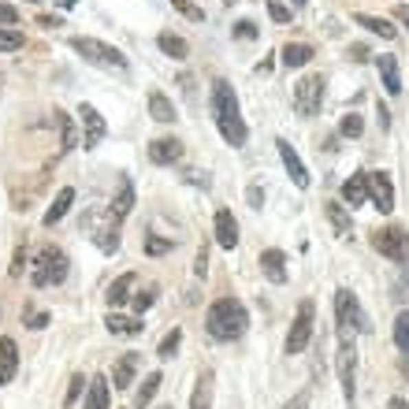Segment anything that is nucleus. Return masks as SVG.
Segmentation results:
<instances>
[{
  "mask_svg": "<svg viewBox=\"0 0 409 409\" xmlns=\"http://www.w3.org/2000/svg\"><path fill=\"white\" fill-rule=\"evenodd\" d=\"M179 342H183V331H179V327H171V331L160 339V350H157V357H175Z\"/></svg>",
  "mask_w": 409,
  "mask_h": 409,
  "instance_id": "obj_35",
  "label": "nucleus"
},
{
  "mask_svg": "<svg viewBox=\"0 0 409 409\" xmlns=\"http://www.w3.org/2000/svg\"><path fill=\"white\" fill-rule=\"evenodd\" d=\"M257 265H261V272H265V279H272V283H287V253L283 250H265Z\"/></svg>",
  "mask_w": 409,
  "mask_h": 409,
  "instance_id": "obj_13",
  "label": "nucleus"
},
{
  "mask_svg": "<svg viewBox=\"0 0 409 409\" xmlns=\"http://www.w3.org/2000/svg\"><path fill=\"white\" fill-rule=\"evenodd\" d=\"M313 56H316L313 45H305V41H290L279 49V63H283V67H305Z\"/></svg>",
  "mask_w": 409,
  "mask_h": 409,
  "instance_id": "obj_19",
  "label": "nucleus"
},
{
  "mask_svg": "<svg viewBox=\"0 0 409 409\" xmlns=\"http://www.w3.org/2000/svg\"><path fill=\"white\" fill-rule=\"evenodd\" d=\"M134 279H138V276H134V272H123V276L120 279H115V283L112 287H108V305H123V302H131V287H134Z\"/></svg>",
  "mask_w": 409,
  "mask_h": 409,
  "instance_id": "obj_26",
  "label": "nucleus"
},
{
  "mask_svg": "<svg viewBox=\"0 0 409 409\" xmlns=\"http://www.w3.org/2000/svg\"><path fill=\"white\" fill-rule=\"evenodd\" d=\"M276 145H279V157H283V168L290 171V179H294V186H298V190H309V171H305L302 157H298V153H294V145H290L287 138H279Z\"/></svg>",
  "mask_w": 409,
  "mask_h": 409,
  "instance_id": "obj_12",
  "label": "nucleus"
},
{
  "mask_svg": "<svg viewBox=\"0 0 409 409\" xmlns=\"http://www.w3.org/2000/svg\"><path fill=\"white\" fill-rule=\"evenodd\" d=\"M131 302H134V309H138V313H145V309L157 302V290H153V287H149V290H138V294H134Z\"/></svg>",
  "mask_w": 409,
  "mask_h": 409,
  "instance_id": "obj_41",
  "label": "nucleus"
},
{
  "mask_svg": "<svg viewBox=\"0 0 409 409\" xmlns=\"http://www.w3.org/2000/svg\"><path fill=\"white\" fill-rule=\"evenodd\" d=\"M23 49V34L15 26H0V52H19Z\"/></svg>",
  "mask_w": 409,
  "mask_h": 409,
  "instance_id": "obj_34",
  "label": "nucleus"
},
{
  "mask_svg": "<svg viewBox=\"0 0 409 409\" xmlns=\"http://www.w3.org/2000/svg\"><path fill=\"white\" fill-rule=\"evenodd\" d=\"M387 409H409V402H406V398H390Z\"/></svg>",
  "mask_w": 409,
  "mask_h": 409,
  "instance_id": "obj_51",
  "label": "nucleus"
},
{
  "mask_svg": "<svg viewBox=\"0 0 409 409\" xmlns=\"http://www.w3.org/2000/svg\"><path fill=\"white\" fill-rule=\"evenodd\" d=\"M19 23V12L12 4H0V26H15Z\"/></svg>",
  "mask_w": 409,
  "mask_h": 409,
  "instance_id": "obj_43",
  "label": "nucleus"
},
{
  "mask_svg": "<svg viewBox=\"0 0 409 409\" xmlns=\"http://www.w3.org/2000/svg\"><path fill=\"white\" fill-rule=\"evenodd\" d=\"M104 327L112 335H142V320H131V316H115V313H108L104 316Z\"/></svg>",
  "mask_w": 409,
  "mask_h": 409,
  "instance_id": "obj_30",
  "label": "nucleus"
},
{
  "mask_svg": "<svg viewBox=\"0 0 409 409\" xmlns=\"http://www.w3.org/2000/svg\"><path fill=\"white\" fill-rule=\"evenodd\" d=\"M324 212H327V223L335 227V234H339V239H350V212L346 208H342L339 201H327Z\"/></svg>",
  "mask_w": 409,
  "mask_h": 409,
  "instance_id": "obj_27",
  "label": "nucleus"
},
{
  "mask_svg": "<svg viewBox=\"0 0 409 409\" xmlns=\"http://www.w3.org/2000/svg\"><path fill=\"white\" fill-rule=\"evenodd\" d=\"M372 245H376L379 257L395 261V265H406L409 261V231L398 227V223H390V227H384V231L372 234Z\"/></svg>",
  "mask_w": 409,
  "mask_h": 409,
  "instance_id": "obj_5",
  "label": "nucleus"
},
{
  "mask_svg": "<svg viewBox=\"0 0 409 409\" xmlns=\"http://www.w3.org/2000/svg\"><path fill=\"white\" fill-rule=\"evenodd\" d=\"M205 265H208V257H205V250H201V253H197V261H194V272H197V276H205Z\"/></svg>",
  "mask_w": 409,
  "mask_h": 409,
  "instance_id": "obj_48",
  "label": "nucleus"
},
{
  "mask_svg": "<svg viewBox=\"0 0 409 409\" xmlns=\"http://www.w3.org/2000/svg\"><path fill=\"white\" fill-rule=\"evenodd\" d=\"M160 409H171V406H160Z\"/></svg>",
  "mask_w": 409,
  "mask_h": 409,
  "instance_id": "obj_54",
  "label": "nucleus"
},
{
  "mask_svg": "<svg viewBox=\"0 0 409 409\" xmlns=\"http://www.w3.org/2000/svg\"><path fill=\"white\" fill-rule=\"evenodd\" d=\"M149 160L153 164H175V160H183V142H179V138H157V142H149Z\"/></svg>",
  "mask_w": 409,
  "mask_h": 409,
  "instance_id": "obj_14",
  "label": "nucleus"
},
{
  "mask_svg": "<svg viewBox=\"0 0 409 409\" xmlns=\"http://www.w3.org/2000/svg\"><path fill=\"white\" fill-rule=\"evenodd\" d=\"M234 38H242V41H253V38H257V26H253L250 19L234 23Z\"/></svg>",
  "mask_w": 409,
  "mask_h": 409,
  "instance_id": "obj_42",
  "label": "nucleus"
},
{
  "mask_svg": "<svg viewBox=\"0 0 409 409\" xmlns=\"http://www.w3.org/2000/svg\"><path fill=\"white\" fill-rule=\"evenodd\" d=\"M339 131L346 134V138H361V131H365V123H361V115H342V123H339Z\"/></svg>",
  "mask_w": 409,
  "mask_h": 409,
  "instance_id": "obj_38",
  "label": "nucleus"
},
{
  "mask_svg": "<svg viewBox=\"0 0 409 409\" xmlns=\"http://www.w3.org/2000/svg\"><path fill=\"white\" fill-rule=\"evenodd\" d=\"M283 409H309V390H302V395H294Z\"/></svg>",
  "mask_w": 409,
  "mask_h": 409,
  "instance_id": "obj_45",
  "label": "nucleus"
},
{
  "mask_svg": "<svg viewBox=\"0 0 409 409\" xmlns=\"http://www.w3.org/2000/svg\"><path fill=\"white\" fill-rule=\"evenodd\" d=\"M171 4H175L179 12L186 15V19H194V23H201V19H205V12H201L197 4H190V0H171Z\"/></svg>",
  "mask_w": 409,
  "mask_h": 409,
  "instance_id": "obj_40",
  "label": "nucleus"
},
{
  "mask_svg": "<svg viewBox=\"0 0 409 409\" xmlns=\"http://www.w3.org/2000/svg\"><path fill=\"white\" fill-rule=\"evenodd\" d=\"M171 239H160V234H149V239H145V253H149V257H160V253H171Z\"/></svg>",
  "mask_w": 409,
  "mask_h": 409,
  "instance_id": "obj_36",
  "label": "nucleus"
},
{
  "mask_svg": "<svg viewBox=\"0 0 409 409\" xmlns=\"http://www.w3.org/2000/svg\"><path fill=\"white\" fill-rule=\"evenodd\" d=\"M313 324H316V309L313 302H302L298 305V316H294V324H290V335H287V353L294 357V353H302L309 346V339H313Z\"/></svg>",
  "mask_w": 409,
  "mask_h": 409,
  "instance_id": "obj_7",
  "label": "nucleus"
},
{
  "mask_svg": "<svg viewBox=\"0 0 409 409\" xmlns=\"http://www.w3.org/2000/svg\"><path fill=\"white\" fill-rule=\"evenodd\" d=\"M353 376H357V350H353V339H342L339 379H342V395H346V402H353Z\"/></svg>",
  "mask_w": 409,
  "mask_h": 409,
  "instance_id": "obj_11",
  "label": "nucleus"
},
{
  "mask_svg": "<svg viewBox=\"0 0 409 409\" xmlns=\"http://www.w3.org/2000/svg\"><path fill=\"white\" fill-rule=\"evenodd\" d=\"M30 279H34V287H60L67 279V253L60 245H41L38 257H34Z\"/></svg>",
  "mask_w": 409,
  "mask_h": 409,
  "instance_id": "obj_3",
  "label": "nucleus"
},
{
  "mask_svg": "<svg viewBox=\"0 0 409 409\" xmlns=\"http://www.w3.org/2000/svg\"><path fill=\"white\" fill-rule=\"evenodd\" d=\"M131 208H134V186H131V179L123 175L120 190H115V197H112V208H108V216H112V220H126Z\"/></svg>",
  "mask_w": 409,
  "mask_h": 409,
  "instance_id": "obj_17",
  "label": "nucleus"
},
{
  "mask_svg": "<svg viewBox=\"0 0 409 409\" xmlns=\"http://www.w3.org/2000/svg\"><path fill=\"white\" fill-rule=\"evenodd\" d=\"M261 201H265V194H261L257 186H250V205H253V208H261Z\"/></svg>",
  "mask_w": 409,
  "mask_h": 409,
  "instance_id": "obj_47",
  "label": "nucleus"
},
{
  "mask_svg": "<svg viewBox=\"0 0 409 409\" xmlns=\"http://www.w3.org/2000/svg\"><path fill=\"white\" fill-rule=\"evenodd\" d=\"M353 23L365 26L368 34H379L384 41H395V38H398V30H395V26H390L387 19H379V15H365V12H357V15H353Z\"/></svg>",
  "mask_w": 409,
  "mask_h": 409,
  "instance_id": "obj_23",
  "label": "nucleus"
},
{
  "mask_svg": "<svg viewBox=\"0 0 409 409\" xmlns=\"http://www.w3.org/2000/svg\"><path fill=\"white\" fill-rule=\"evenodd\" d=\"M212 115H216V126H220L223 142L231 145V149H242L250 131H245V120L239 112V97H234V89L227 86L223 78L212 82Z\"/></svg>",
  "mask_w": 409,
  "mask_h": 409,
  "instance_id": "obj_1",
  "label": "nucleus"
},
{
  "mask_svg": "<svg viewBox=\"0 0 409 409\" xmlns=\"http://www.w3.org/2000/svg\"><path fill=\"white\" fill-rule=\"evenodd\" d=\"M71 201H75V190H71V186H63L60 190V194H56V201H52L49 205V212H45V227H52V223H60L63 220V216H67V208H71Z\"/></svg>",
  "mask_w": 409,
  "mask_h": 409,
  "instance_id": "obj_25",
  "label": "nucleus"
},
{
  "mask_svg": "<svg viewBox=\"0 0 409 409\" xmlns=\"http://www.w3.org/2000/svg\"><path fill=\"white\" fill-rule=\"evenodd\" d=\"M89 379L82 376V372H75V376H71V387H67V398H63V406H75L78 402V395H82V387H86Z\"/></svg>",
  "mask_w": 409,
  "mask_h": 409,
  "instance_id": "obj_39",
  "label": "nucleus"
},
{
  "mask_svg": "<svg viewBox=\"0 0 409 409\" xmlns=\"http://www.w3.org/2000/svg\"><path fill=\"white\" fill-rule=\"evenodd\" d=\"M395 15H398V23H406V26H409V4H402V8H395Z\"/></svg>",
  "mask_w": 409,
  "mask_h": 409,
  "instance_id": "obj_50",
  "label": "nucleus"
},
{
  "mask_svg": "<svg viewBox=\"0 0 409 409\" xmlns=\"http://www.w3.org/2000/svg\"><path fill=\"white\" fill-rule=\"evenodd\" d=\"M368 197L379 212H390V208H395V186H390L387 171H368Z\"/></svg>",
  "mask_w": 409,
  "mask_h": 409,
  "instance_id": "obj_10",
  "label": "nucleus"
},
{
  "mask_svg": "<svg viewBox=\"0 0 409 409\" xmlns=\"http://www.w3.org/2000/svg\"><path fill=\"white\" fill-rule=\"evenodd\" d=\"M149 115H153L157 123H175V120H179V115H175V104H171L168 97L160 93V89H153V93H149Z\"/></svg>",
  "mask_w": 409,
  "mask_h": 409,
  "instance_id": "obj_24",
  "label": "nucleus"
},
{
  "mask_svg": "<svg viewBox=\"0 0 409 409\" xmlns=\"http://www.w3.org/2000/svg\"><path fill=\"white\" fill-rule=\"evenodd\" d=\"M376 67H379V78H384V89L390 97L402 93V78H398V60L395 56H376Z\"/></svg>",
  "mask_w": 409,
  "mask_h": 409,
  "instance_id": "obj_22",
  "label": "nucleus"
},
{
  "mask_svg": "<svg viewBox=\"0 0 409 409\" xmlns=\"http://www.w3.org/2000/svg\"><path fill=\"white\" fill-rule=\"evenodd\" d=\"M212 390H216V376L205 368L201 376H197V387H194V398H190V409H212Z\"/></svg>",
  "mask_w": 409,
  "mask_h": 409,
  "instance_id": "obj_21",
  "label": "nucleus"
},
{
  "mask_svg": "<svg viewBox=\"0 0 409 409\" xmlns=\"http://www.w3.org/2000/svg\"><path fill=\"white\" fill-rule=\"evenodd\" d=\"M82 409H108V379L104 376L89 379V398H86Z\"/></svg>",
  "mask_w": 409,
  "mask_h": 409,
  "instance_id": "obj_32",
  "label": "nucleus"
},
{
  "mask_svg": "<svg viewBox=\"0 0 409 409\" xmlns=\"http://www.w3.org/2000/svg\"><path fill=\"white\" fill-rule=\"evenodd\" d=\"M342 201L350 208L365 205L368 201V171H361V175H350L346 183H342Z\"/></svg>",
  "mask_w": 409,
  "mask_h": 409,
  "instance_id": "obj_16",
  "label": "nucleus"
},
{
  "mask_svg": "<svg viewBox=\"0 0 409 409\" xmlns=\"http://www.w3.org/2000/svg\"><path fill=\"white\" fill-rule=\"evenodd\" d=\"M320 101H324V78L320 75H305L294 86V112L302 115V120H309V115L320 112Z\"/></svg>",
  "mask_w": 409,
  "mask_h": 409,
  "instance_id": "obj_8",
  "label": "nucleus"
},
{
  "mask_svg": "<svg viewBox=\"0 0 409 409\" xmlns=\"http://www.w3.org/2000/svg\"><path fill=\"white\" fill-rule=\"evenodd\" d=\"M134 372H138V353H123V357L112 365V387L126 390L134 384Z\"/></svg>",
  "mask_w": 409,
  "mask_h": 409,
  "instance_id": "obj_18",
  "label": "nucleus"
},
{
  "mask_svg": "<svg viewBox=\"0 0 409 409\" xmlns=\"http://www.w3.org/2000/svg\"><path fill=\"white\" fill-rule=\"evenodd\" d=\"M245 327H250V313H245V305L239 302V298H220V302L208 305L205 331L212 335V339L231 342V339H239Z\"/></svg>",
  "mask_w": 409,
  "mask_h": 409,
  "instance_id": "obj_2",
  "label": "nucleus"
},
{
  "mask_svg": "<svg viewBox=\"0 0 409 409\" xmlns=\"http://www.w3.org/2000/svg\"><path fill=\"white\" fill-rule=\"evenodd\" d=\"M45 324H49V313H34V316H30V327H34V331H41Z\"/></svg>",
  "mask_w": 409,
  "mask_h": 409,
  "instance_id": "obj_46",
  "label": "nucleus"
},
{
  "mask_svg": "<svg viewBox=\"0 0 409 409\" xmlns=\"http://www.w3.org/2000/svg\"><path fill=\"white\" fill-rule=\"evenodd\" d=\"M305 4V0H290V8H302Z\"/></svg>",
  "mask_w": 409,
  "mask_h": 409,
  "instance_id": "obj_52",
  "label": "nucleus"
},
{
  "mask_svg": "<svg viewBox=\"0 0 409 409\" xmlns=\"http://www.w3.org/2000/svg\"><path fill=\"white\" fill-rule=\"evenodd\" d=\"M26 4H41V0H26Z\"/></svg>",
  "mask_w": 409,
  "mask_h": 409,
  "instance_id": "obj_53",
  "label": "nucleus"
},
{
  "mask_svg": "<svg viewBox=\"0 0 409 409\" xmlns=\"http://www.w3.org/2000/svg\"><path fill=\"white\" fill-rule=\"evenodd\" d=\"M216 242H220L223 250H234V245H239V220H234L227 208L216 212Z\"/></svg>",
  "mask_w": 409,
  "mask_h": 409,
  "instance_id": "obj_15",
  "label": "nucleus"
},
{
  "mask_svg": "<svg viewBox=\"0 0 409 409\" xmlns=\"http://www.w3.org/2000/svg\"><path fill=\"white\" fill-rule=\"evenodd\" d=\"M41 26H49V30H52V26H63L60 19H56V15H41V19H38Z\"/></svg>",
  "mask_w": 409,
  "mask_h": 409,
  "instance_id": "obj_49",
  "label": "nucleus"
},
{
  "mask_svg": "<svg viewBox=\"0 0 409 409\" xmlns=\"http://www.w3.org/2000/svg\"><path fill=\"white\" fill-rule=\"evenodd\" d=\"M268 15L276 23H290V15H294V8L287 4V0H268Z\"/></svg>",
  "mask_w": 409,
  "mask_h": 409,
  "instance_id": "obj_37",
  "label": "nucleus"
},
{
  "mask_svg": "<svg viewBox=\"0 0 409 409\" xmlns=\"http://www.w3.org/2000/svg\"><path fill=\"white\" fill-rule=\"evenodd\" d=\"M395 342H398V350L409 357V309H402V313L395 316Z\"/></svg>",
  "mask_w": 409,
  "mask_h": 409,
  "instance_id": "obj_33",
  "label": "nucleus"
},
{
  "mask_svg": "<svg viewBox=\"0 0 409 409\" xmlns=\"http://www.w3.org/2000/svg\"><path fill=\"white\" fill-rule=\"evenodd\" d=\"M23 268H26V250L19 245V250H15V257H12V276L19 279V276H23Z\"/></svg>",
  "mask_w": 409,
  "mask_h": 409,
  "instance_id": "obj_44",
  "label": "nucleus"
},
{
  "mask_svg": "<svg viewBox=\"0 0 409 409\" xmlns=\"http://www.w3.org/2000/svg\"><path fill=\"white\" fill-rule=\"evenodd\" d=\"M78 115H82V149H97L108 134L101 112H97L93 104H78Z\"/></svg>",
  "mask_w": 409,
  "mask_h": 409,
  "instance_id": "obj_9",
  "label": "nucleus"
},
{
  "mask_svg": "<svg viewBox=\"0 0 409 409\" xmlns=\"http://www.w3.org/2000/svg\"><path fill=\"white\" fill-rule=\"evenodd\" d=\"M160 384H164V376H160V372H149V376L142 379L138 395H134V406H138V409H145V406H149V402H153V395L160 390Z\"/></svg>",
  "mask_w": 409,
  "mask_h": 409,
  "instance_id": "obj_31",
  "label": "nucleus"
},
{
  "mask_svg": "<svg viewBox=\"0 0 409 409\" xmlns=\"http://www.w3.org/2000/svg\"><path fill=\"white\" fill-rule=\"evenodd\" d=\"M335 316H339L342 339H353V331H368V316H365V309H361L357 294H350L346 287L335 290Z\"/></svg>",
  "mask_w": 409,
  "mask_h": 409,
  "instance_id": "obj_4",
  "label": "nucleus"
},
{
  "mask_svg": "<svg viewBox=\"0 0 409 409\" xmlns=\"http://www.w3.org/2000/svg\"><path fill=\"white\" fill-rule=\"evenodd\" d=\"M19 368V346L12 339H0V384H12Z\"/></svg>",
  "mask_w": 409,
  "mask_h": 409,
  "instance_id": "obj_20",
  "label": "nucleus"
},
{
  "mask_svg": "<svg viewBox=\"0 0 409 409\" xmlns=\"http://www.w3.org/2000/svg\"><path fill=\"white\" fill-rule=\"evenodd\" d=\"M56 123H60V153H71L78 145V131H75V120L67 112H56Z\"/></svg>",
  "mask_w": 409,
  "mask_h": 409,
  "instance_id": "obj_29",
  "label": "nucleus"
},
{
  "mask_svg": "<svg viewBox=\"0 0 409 409\" xmlns=\"http://www.w3.org/2000/svg\"><path fill=\"white\" fill-rule=\"evenodd\" d=\"M71 49L78 52V56H86L89 63H101V67H115V71H123L126 67V56L115 45H104V41H97V38H71Z\"/></svg>",
  "mask_w": 409,
  "mask_h": 409,
  "instance_id": "obj_6",
  "label": "nucleus"
},
{
  "mask_svg": "<svg viewBox=\"0 0 409 409\" xmlns=\"http://www.w3.org/2000/svg\"><path fill=\"white\" fill-rule=\"evenodd\" d=\"M157 45H160L164 56H171V60H186V56H190V45L179 38V34H160Z\"/></svg>",
  "mask_w": 409,
  "mask_h": 409,
  "instance_id": "obj_28",
  "label": "nucleus"
}]
</instances>
